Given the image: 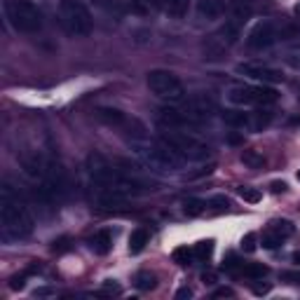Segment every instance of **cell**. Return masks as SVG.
I'll list each match as a JSON object with an SVG mask.
<instances>
[{
  "instance_id": "37",
  "label": "cell",
  "mask_w": 300,
  "mask_h": 300,
  "mask_svg": "<svg viewBox=\"0 0 300 300\" xmlns=\"http://www.w3.org/2000/svg\"><path fill=\"white\" fill-rule=\"evenodd\" d=\"M192 295V291L188 289V286H183V289H178V293H176V298H190Z\"/></svg>"
},
{
  "instance_id": "42",
  "label": "cell",
  "mask_w": 300,
  "mask_h": 300,
  "mask_svg": "<svg viewBox=\"0 0 300 300\" xmlns=\"http://www.w3.org/2000/svg\"><path fill=\"white\" fill-rule=\"evenodd\" d=\"M293 263H298V265H300V251H298V253H293Z\"/></svg>"
},
{
  "instance_id": "39",
  "label": "cell",
  "mask_w": 300,
  "mask_h": 300,
  "mask_svg": "<svg viewBox=\"0 0 300 300\" xmlns=\"http://www.w3.org/2000/svg\"><path fill=\"white\" fill-rule=\"evenodd\" d=\"M202 279H204V284H213V282H216V277H213V274H202Z\"/></svg>"
},
{
  "instance_id": "16",
  "label": "cell",
  "mask_w": 300,
  "mask_h": 300,
  "mask_svg": "<svg viewBox=\"0 0 300 300\" xmlns=\"http://www.w3.org/2000/svg\"><path fill=\"white\" fill-rule=\"evenodd\" d=\"M101 12H106L108 17L113 19H122L127 7H124V0H92Z\"/></svg>"
},
{
  "instance_id": "31",
  "label": "cell",
  "mask_w": 300,
  "mask_h": 300,
  "mask_svg": "<svg viewBox=\"0 0 300 300\" xmlns=\"http://www.w3.org/2000/svg\"><path fill=\"white\" fill-rule=\"evenodd\" d=\"M282 242H284V239L279 237V234L274 232V230H270V228H267L265 232H263V239H261V244L265 246V249H277V246L282 244Z\"/></svg>"
},
{
  "instance_id": "36",
  "label": "cell",
  "mask_w": 300,
  "mask_h": 300,
  "mask_svg": "<svg viewBox=\"0 0 300 300\" xmlns=\"http://www.w3.org/2000/svg\"><path fill=\"white\" fill-rule=\"evenodd\" d=\"M232 289H218L216 293H213V298H232Z\"/></svg>"
},
{
  "instance_id": "9",
  "label": "cell",
  "mask_w": 300,
  "mask_h": 300,
  "mask_svg": "<svg viewBox=\"0 0 300 300\" xmlns=\"http://www.w3.org/2000/svg\"><path fill=\"white\" fill-rule=\"evenodd\" d=\"M277 40H279L277 24L270 22V19H261V22L249 31V35H246V50H251V52L270 50Z\"/></svg>"
},
{
  "instance_id": "27",
  "label": "cell",
  "mask_w": 300,
  "mask_h": 300,
  "mask_svg": "<svg viewBox=\"0 0 300 300\" xmlns=\"http://www.w3.org/2000/svg\"><path fill=\"white\" fill-rule=\"evenodd\" d=\"M270 230H274V232H277L282 239H286V237H291V234H293V223L286 221V218H282V221H272V223H270Z\"/></svg>"
},
{
  "instance_id": "38",
  "label": "cell",
  "mask_w": 300,
  "mask_h": 300,
  "mask_svg": "<svg viewBox=\"0 0 300 300\" xmlns=\"http://www.w3.org/2000/svg\"><path fill=\"white\" fill-rule=\"evenodd\" d=\"M267 291H270V286L265 284V286H256V289H253V293H256V295H263V293H267Z\"/></svg>"
},
{
  "instance_id": "40",
  "label": "cell",
  "mask_w": 300,
  "mask_h": 300,
  "mask_svg": "<svg viewBox=\"0 0 300 300\" xmlns=\"http://www.w3.org/2000/svg\"><path fill=\"white\" fill-rule=\"evenodd\" d=\"M291 124H293V127H298V129H300V117H293V120H291Z\"/></svg>"
},
{
  "instance_id": "11",
  "label": "cell",
  "mask_w": 300,
  "mask_h": 300,
  "mask_svg": "<svg viewBox=\"0 0 300 300\" xmlns=\"http://www.w3.org/2000/svg\"><path fill=\"white\" fill-rule=\"evenodd\" d=\"M234 71L239 75H246V78L256 80L261 84H274V82H282L284 80V73L279 68H272V66H263V63H251V61H244V63H237Z\"/></svg>"
},
{
  "instance_id": "1",
  "label": "cell",
  "mask_w": 300,
  "mask_h": 300,
  "mask_svg": "<svg viewBox=\"0 0 300 300\" xmlns=\"http://www.w3.org/2000/svg\"><path fill=\"white\" fill-rule=\"evenodd\" d=\"M0 228L5 239H26L35 228L26 202L7 183L0 188Z\"/></svg>"
},
{
  "instance_id": "10",
  "label": "cell",
  "mask_w": 300,
  "mask_h": 300,
  "mask_svg": "<svg viewBox=\"0 0 300 300\" xmlns=\"http://www.w3.org/2000/svg\"><path fill=\"white\" fill-rule=\"evenodd\" d=\"M157 124L162 129H185V127H197V120L190 115L188 108H178V106H162L157 111Z\"/></svg>"
},
{
  "instance_id": "20",
  "label": "cell",
  "mask_w": 300,
  "mask_h": 300,
  "mask_svg": "<svg viewBox=\"0 0 300 300\" xmlns=\"http://www.w3.org/2000/svg\"><path fill=\"white\" fill-rule=\"evenodd\" d=\"M223 122L228 127H234V129H244L251 124V113H244V111H225L223 113Z\"/></svg>"
},
{
  "instance_id": "6",
  "label": "cell",
  "mask_w": 300,
  "mask_h": 300,
  "mask_svg": "<svg viewBox=\"0 0 300 300\" xmlns=\"http://www.w3.org/2000/svg\"><path fill=\"white\" fill-rule=\"evenodd\" d=\"M228 101L234 106H272L279 101V92L270 84H234L228 92Z\"/></svg>"
},
{
  "instance_id": "19",
  "label": "cell",
  "mask_w": 300,
  "mask_h": 300,
  "mask_svg": "<svg viewBox=\"0 0 300 300\" xmlns=\"http://www.w3.org/2000/svg\"><path fill=\"white\" fill-rule=\"evenodd\" d=\"M132 10L136 14H153V12L167 10V0H132Z\"/></svg>"
},
{
  "instance_id": "8",
  "label": "cell",
  "mask_w": 300,
  "mask_h": 300,
  "mask_svg": "<svg viewBox=\"0 0 300 300\" xmlns=\"http://www.w3.org/2000/svg\"><path fill=\"white\" fill-rule=\"evenodd\" d=\"M139 155L143 157V162L150 169H157V172H178L185 162L172 145H167L162 139L157 141V143L143 145V148L139 150Z\"/></svg>"
},
{
  "instance_id": "29",
  "label": "cell",
  "mask_w": 300,
  "mask_h": 300,
  "mask_svg": "<svg viewBox=\"0 0 300 300\" xmlns=\"http://www.w3.org/2000/svg\"><path fill=\"white\" fill-rule=\"evenodd\" d=\"M239 192V197L244 202H249V204H258V202L263 200V195H261V190H256V188H249V185H242V188L237 190Z\"/></svg>"
},
{
  "instance_id": "28",
  "label": "cell",
  "mask_w": 300,
  "mask_h": 300,
  "mask_svg": "<svg viewBox=\"0 0 300 300\" xmlns=\"http://www.w3.org/2000/svg\"><path fill=\"white\" fill-rule=\"evenodd\" d=\"M134 284H136V289L139 291H150V289H155V274H150V272H139L136 274V279H134Z\"/></svg>"
},
{
  "instance_id": "25",
  "label": "cell",
  "mask_w": 300,
  "mask_h": 300,
  "mask_svg": "<svg viewBox=\"0 0 300 300\" xmlns=\"http://www.w3.org/2000/svg\"><path fill=\"white\" fill-rule=\"evenodd\" d=\"M242 162H244L249 169H263V164H265L263 155L256 153V150H244V153H242Z\"/></svg>"
},
{
  "instance_id": "32",
  "label": "cell",
  "mask_w": 300,
  "mask_h": 300,
  "mask_svg": "<svg viewBox=\"0 0 300 300\" xmlns=\"http://www.w3.org/2000/svg\"><path fill=\"white\" fill-rule=\"evenodd\" d=\"M242 249H244L246 253H253V251L258 249V237H256V232H246L244 237H242Z\"/></svg>"
},
{
  "instance_id": "4",
  "label": "cell",
  "mask_w": 300,
  "mask_h": 300,
  "mask_svg": "<svg viewBox=\"0 0 300 300\" xmlns=\"http://www.w3.org/2000/svg\"><path fill=\"white\" fill-rule=\"evenodd\" d=\"M160 139L167 145H172L183 160L202 162L211 155V148H209L204 141H200L197 136H192V134H188V132H181V129H164V132L160 134Z\"/></svg>"
},
{
  "instance_id": "17",
  "label": "cell",
  "mask_w": 300,
  "mask_h": 300,
  "mask_svg": "<svg viewBox=\"0 0 300 300\" xmlns=\"http://www.w3.org/2000/svg\"><path fill=\"white\" fill-rule=\"evenodd\" d=\"M148 242H150V232L145 228H136V230H132V234H129V253H141V251L148 246Z\"/></svg>"
},
{
  "instance_id": "24",
  "label": "cell",
  "mask_w": 300,
  "mask_h": 300,
  "mask_svg": "<svg viewBox=\"0 0 300 300\" xmlns=\"http://www.w3.org/2000/svg\"><path fill=\"white\" fill-rule=\"evenodd\" d=\"M192 251H195V258H197V261H209L213 253V239H202V242H197Z\"/></svg>"
},
{
  "instance_id": "3",
  "label": "cell",
  "mask_w": 300,
  "mask_h": 300,
  "mask_svg": "<svg viewBox=\"0 0 300 300\" xmlns=\"http://www.w3.org/2000/svg\"><path fill=\"white\" fill-rule=\"evenodd\" d=\"M96 117H99V122L111 127L113 132L122 134L124 139H129V141H145L148 139V129H145V124L141 122L139 117L129 115V113L120 111V108L103 106V108L96 111Z\"/></svg>"
},
{
  "instance_id": "7",
  "label": "cell",
  "mask_w": 300,
  "mask_h": 300,
  "mask_svg": "<svg viewBox=\"0 0 300 300\" xmlns=\"http://www.w3.org/2000/svg\"><path fill=\"white\" fill-rule=\"evenodd\" d=\"M145 82H148L150 92L155 96H160V99H167V101H172V103L185 101V87H183V82L178 80L176 73L164 71V68H155V71L148 73Z\"/></svg>"
},
{
  "instance_id": "23",
  "label": "cell",
  "mask_w": 300,
  "mask_h": 300,
  "mask_svg": "<svg viewBox=\"0 0 300 300\" xmlns=\"http://www.w3.org/2000/svg\"><path fill=\"white\" fill-rule=\"evenodd\" d=\"M206 211V202L204 200H197V197H188V200L183 202V213L190 218L195 216H202V213Z\"/></svg>"
},
{
  "instance_id": "43",
  "label": "cell",
  "mask_w": 300,
  "mask_h": 300,
  "mask_svg": "<svg viewBox=\"0 0 300 300\" xmlns=\"http://www.w3.org/2000/svg\"><path fill=\"white\" fill-rule=\"evenodd\" d=\"M298 181H300V172H298Z\"/></svg>"
},
{
  "instance_id": "30",
  "label": "cell",
  "mask_w": 300,
  "mask_h": 300,
  "mask_svg": "<svg viewBox=\"0 0 300 300\" xmlns=\"http://www.w3.org/2000/svg\"><path fill=\"white\" fill-rule=\"evenodd\" d=\"M206 206H211L213 213H223V211H228L230 200L225 197V195H216V197H211V200L206 202Z\"/></svg>"
},
{
  "instance_id": "18",
  "label": "cell",
  "mask_w": 300,
  "mask_h": 300,
  "mask_svg": "<svg viewBox=\"0 0 300 300\" xmlns=\"http://www.w3.org/2000/svg\"><path fill=\"white\" fill-rule=\"evenodd\" d=\"M237 277H246V279H263L267 274V265L263 263H239Z\"/></svg>"
},
{
  "instance_id": "35",
  "label": "cell",
  "mask_w": 300,
  "mask_h": 300,
  "mask_svg": "<svg viewBox=\"0 0 300 300\" xmlns=\"http://www.w3.org/2000/svg\"><path fill=\"white\" fill-rule=\"evenodd\" d=\"M228 143H230V145L244 143V136H242V134H230V136H228Z\"/></svg>"
},
{
  "instance_id": "41",
  "label": "cell",
  "mask_w": 300,
  "mask_h": 300,
  "mask_svg": "<svg viewBox=\"0 0 300 300\" xmlns=\"http://www.w3.org/2000/svg\"><path fill=\"white\" fill-rule=\"evenodd\" d=\"M293 14H295V17H298V19H300V3H298V5H295V7H293Z\"/></svg>"
},
{
  "instance_id": "14",
  "label": "cell",
  "mask_w": 300,
  "mask_h": 300,
  "mask_svg": "<svg viewBox=\"0 0 300 300\" xmlns=\"http://www.w3.org/2000/svg\"><path fill=\"white\" fill-rule=\"evenodd\" d=\"M225 50H228V45L223 42L218 35H209V38L202 42V54H204V59H209V61H218V59H223Z\"/></svg>"
},
{
  "instance_id": "33",
  "label": "cell",
  "mask_w": 300,
  "mask_h": 300,
  "mask_svg": "<svg viewBox=\"0 0 300 300\" xmlns=\"http://www.w3.org/2000/svg\"><path fill=\"white\" fill-rule=\"evenodd\" d=\"M103 291H106V293H115V295L122 293V289H120L113 279H106V282H103Z\"/></svg>"
},
{
  "instance_id": "12",
  "label": "cell",
  "mask_w": 300,
  "mask_h": 300,
  "mask_svg": "<svg viewBox=\"0 0 300 300\" xmlns=\"http://www.w3.org/2000/svg\"><path fill=\"white\" fill-rule=\"evenodd\" d=\"M253 14H256V0H232V17H230V22H234L237 26H244Z\"/></svg>"
},
{
  "instance_id": "5",
  "label": "cell",
  "mask_w": 300,
  "mask_h": 300,
  "mask_svg": "<svg viewBox=\"0 0 300 300\" xmlns=\"http://www.w3.org/2000/svg\"><path fill=\"white\" fill-rule=\"evenodd\" d=\"M5 12L19 33H38L42 28V12L33 0H7Z\"/></svg>"
},
{
  "instance_id": "22",
  "label": "cell",
  "mask_w": 300,
  "mask_h": 300,
  "mask_svg": "<svg viewBox=\"0 0 300 300\" xmlns=\"http://www.w3.org/2000/svg\"><path fill=\"white\" fill-rule=\"evenodd\" d=\"M272 122V111H256V113H251V124L249 129H253V132H263V129L267 127V124Z\"/></svg>"
},
{
  "instance_id": "15",
  "label": "cell",
  "mask_w": 300,
  "mask_h": 300,
  "mask_svg": "<svg viewBox=\"0 0 300 300\" xmlns=\"http://www.w3.org/2000/svg\"><path fill=\"white\" fill-rule=\"evenodd\" d=\"M89 249L94 251L96 256H106V253H111L113 234L108 232V230H99V232H94L92 237H89Z\"/></svg>"
},
{
  "instance_id": "21",
  "label": "cell",
  "mask_w": 300,
  "mask_h": 300,
  "mask_svg": "<svg viewBox=\"0 0 300 300\" xmlns=\"http://www.w3.org/2000/svg\"><path fill=\"white\" fill-rule=\"evenodd\" d=\"M190 5H192V0H167V14L172 19H183Z\"/></svg>"
},
{
  "instance_id": "13",
  "label": "cell",
  "mask_w": 300,
  "mask_h": 300,
  "mask_svg": "<svg viewBox=\"0 0 300 300\" xmlns=\"http://www.w3.org/2000/svg\"><path fill=\"white\" fill-rule=\"evenodd\" d=\"M225 12V0H197V14L206 22L221 19Z\"/></svg>"
},
{
  "instance_id": "34",
  "label": "cell",
  "mask_w": 300,
  "mask_h": 300,
  "mask_svg": "<svg viewBox=\"0 0 300 300\" xmlns=\"http://www.w3.org/2000/svg\"><path fill=\"white\" fill-rule=\"evenodd\" d=\"M286 188H289V185L284 183V181H272V183H270V190H272L274 195H279V192H286Z\"/></svg>"
},
{
  "instance_id": "26",
  "label": "cell",
  "mask_w": 300,
  "mask_h": 300,
  "mask_svg": "<svg viewBox=\"0 0 300 300\" xmlns=\"http://www.w3.org/2000/svg\"><path fill=\"white\" fill-rule=\"evenodd\" d=\"M172 258H174V263H176V265H190V263H192V258H195V251L188 249V246H178V249H174Z\"/></svg>"
},
{
  "instance_id": "2",
  "label": "cell",
  "mask_w": 300,
  "mask_h": 300,
  "mask_svg": "<svg viewBox=\"0 0 300 300\" xmlns=\"http://www.w3.org/2000/svg\"><path fill=\"white\" fill-rule=\"evenodd\" d=\"M56 12H59V22H61L63 31L73 38H84L94 31L92 12L82 0H61Z\"/></svg>"
}]
</instances>
